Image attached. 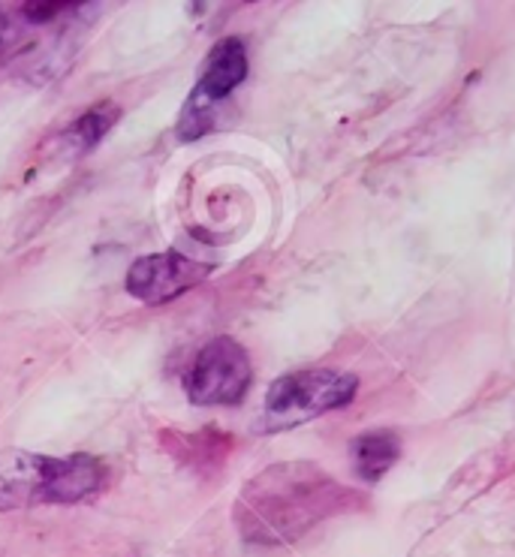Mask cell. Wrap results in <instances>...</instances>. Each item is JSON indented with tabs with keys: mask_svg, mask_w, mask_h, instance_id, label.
<instances>
[{
	"mask_svg": "<svg viewBox=\"0 0 515 557\" xmlns=\"http://www.w3.org/2000/svg\"><path fill=\"white\" fill-rule=\"evenodd\" d=\"M109 485V465L88 453L39 455L25 449L0 453V512L37 506L82 504Z\"/></svg>",
	"mask_w": 515,
	"mask_h": 557,
	"instance_id": "obj_2",
	"label": "cell"
},
{
	"mask_svg": "<svg viewBox=\"0 0 515 557\" xmlns=\"http://www.w3.org/2000/svg\"><path fill=\"white\" fill-rule=\"evenodd\" d=\"M368 494L338 482L314 461H278L245 482L232 521L250 545H290L317 524L368 509Z\"/></svg>",
	"mask_w": 515,
	"mask_h": 557,
	"instance_id": "obj_1",
	"label": "cell"
},
{
	"mask_svg": "<svg viewBox=\"0 0 515 557\" xmlns=\"http://www.w3.org/2000/svg\"><path fill=\"white\" fill-rule=\"evenodd\" d=\"M247 78V49L238 37H223L211 46L194 94L181 112L179 136L184 143L199 139L214 127V109Z\"/></svg>",
	"mask_w": 515,
	"mask_h": 557,
	"instance_id": "obj_5",
	"label": "cell"
},
{
	"mask_svg": "<svg viewBox=\"0 0 515 557\" xmlns=\"http://www.w3.org/2000/svg\"><path fill=\"white\" fill-rule=\"evenodd\" d=\"M121 117V109H118L112 100H103V103L90 106L82 115H76L66 127L54 131L46 143H42V157L52 160V163H73L78 157L90 154L97 145L103 143L106 133L112 131Z\"/></svg>",
	"mask_w": 515,
	"mask_h": 557,
	"instance_id": "obj_7",
	"label": "cell"
},
{
	"mask_svg": "<svg viewBox=\"0 0 515 557\" xmlns=\"http://www.w3.org/2000/svg\"><path fill=\"white\" fill-rule=\"evenodd\" d=\"M401 458V437L389 428L365 431L353 441V467L365 482H380Z\"/></svg>",
	"mask_w": 515,
	"mask_h": 557,
	"instance_id": "obj_9",
	"label": "cell"
},
{
	"mask_svg": "<svg viewBox=\"0 0 515 557\" xmlns=\"http://www.w3.org/2000/svg\"><path fill=\"white\" fill-rule=\"evenodd\" d=\"M254 383V364L247 350L230 335L211 337L184 374L187 401L196 407H235L245 401Z\"/></svg>",
	"mask_w": 515,
	"mask_h": 557,
	"instance_id": "obj_4",
	"label": "cell"
},
{
	"mask_svg": "<svg viewBox=\"0 0 515 557\" xmlns=\"http://www.w3.org/2000/svg\"><path fill=\"white\" fill-rule=\"evenodd\" d=\"M73 7L76 3H22L19 15L27 18V22H34V25H42V22H52L54 15L70 13Z\"/></svg>",
	"mask_w": 515,
	"mask_h": 557,
	"instance_id": "obj_10",
	"label": "cell"
},
{
	"mask_svg": "<svg viewBox=\"0 0 515 557\" xmlns=\"http://www.w3.org/2000/svg\"><path fill=\"white\" fill-rule=\"evenodd\" d=\"M211 272L214 269L208 262L191 260L179 250H163V253H148L133 262L124 286L130 296L143 305H167L208 281Z\"/></svg>",
	"mask_w": 515,
	"mask_h": 557,
	"instance_id": "obj_6",
	"label": "cell"
},
{
	"mask_svg": "<svg viewBox=\"0 0 515 557\" xmlns=\"http://www.w3.org/2000/svg\"><path fill=\"white\" fill-rule=\"evenodd\" d=\"M160 449L175 458L181 467H191L196 473H214L230 461L232 449H235V437L230 431L218 425H206L199 431H179V428H167L157 434Z\"/></svg>",
	"mask_w": 515,
	"mask_h": 557,
	"instance_id": "obj_8",
	"label": "cell"
},
{
	"mask_svg": "<svg viewBox=\"0 0 515 557\" xmlns=\"http://www.w3.org/2000/svg\"><path fill=\"white\" fill-rule=\"evenodd\" d=\"M359 392V376L329 368H305L278 376L266 392L262 404V431H286L317 416L347 407Z\"/></svg>",
	"mask_w": 515,
	"mask_h": 557,
	"instance_id": "obj_3",
	"label": "cell"
}]
</instances>
